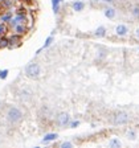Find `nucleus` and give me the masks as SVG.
Listing matches in <instances>:
<instances>
[{"label": "nucleus", "instance_id": "1", "mask_svg": "<svg viewBox=\"0 0 139 148\" xmlns=\"http://www.w3.org/2000/svg\"><path fill=\"white\" fill-rule=\"evenodd\" d=\"M25 75L28 78H39L41 75V68L40 65L36 64V62H32V64H28L25 66Z\"/></svg>", "mask_w": 139, "mask_h": 148}, {"label": "nucleus", "instance_id": "2", "mask_svg": "<svg viewBox=\"0 0 139 148\" xmlns=\"http://www.w3.org/2000/svg\"><path fill=\"white\" fill-rule=\"evenodd\" d=\"M7 118L11 123H19L23 119V112L17 107H9L8 112H7Z\"/></svg>", "mask_w": 139, "mask_h": 148}, {"label": "nucleus", "instance_id": "3", "mask_svg": "<svg viewBox=\"0 0 139 148\" xmlns=\"http://www.w3.org/2000/svg\"><path fill=\"white\" fill-rule=\"evenodd\" d=\"M130 120V115L125 111H119V112H115L114 116H113V123L115 126H123V124L129 123Z\"/></svg>", "mask_w": 139, "mask_h": 148}, {"label": "nucleus", "instance_id": "4", "mask_svg": "<svg viewBox=\"0 0 139 148\" xmlns=\"http://www.w3.org/2000/svg\"><path fill=\"white\" fill-rule=\"evenodd\" d=\"M56 122H57V124H58L60 127H66L69 126V123H70V116H69V114H66V112H60L57 116H56Z\"/></svg>", "mask_w": 139, "mask_h": 148}, {"label": "nucleus", "instance_id": "5", "mask_svg": "<svg viewBox=\"0 0 139 148\" xmlns=\"http://www.w3.org/2000/svg\"><path fill=\"white\" fill-rule=\"evenodd\" d=\"M20 45H21V34L15 33L13 36L9 37V46L8 48L13 49V48H17V46H20Z\"/></svg>", "mask_w": 139, "mask_h": 148}, {"label": "nucleus", "instance_id": "6", "mask_svg": "<svg viewBox=\"0 0 139 148\" xmlns=\"http://www.w3.org/2000/svg\"><path fill=\"white\" fill-rule=\"evenodd\" d=\"M72 8H73V11H76V12H81V11H83V8H85V3L80 1V0H76L74 3H72Z\"/></svg>", "mask_w": 139, "mask_h": 148}, {"label": "nucleus", "instance_id": "7", "mask_svg": "<svg viewBox=\"0 0 139 148\" xmlns=\"http://www.w3.org/2000/svg\"><path fill=\"white\" fill-rule=\"evenodd\" d=\"M115 32H117L118 36H126L127 32H129V28L123 24H119L117 28H115Z\"/></svg>", "mask_w": 139, "mask_h": 148}, {"label": "nucleus", "instance_id": "8", "mask_svg": "<svg viewBox=\"0 0 139 148\" xmlns=\"http://www.w3.org/2000/svg\"><path fill=\"white\" fill-rule=\"evenodd\" d=\"M53 41H54V38H53V36H49V37H48V38H46V40H45V44H44V45L41 46L40 49H39V50H37V52H36V54H40V52H41V50L46 49V48H49V46L52 45V42H53Z\"/></svg>", "mask_w": 139, "mask_h": 148}, {"label": "nucleus", "instance_id": "9", "mask_svg": "<svg viewBox=\"0 0 139 148\" xmlns=\"http://www.w3.org/2000/svg\"><path fill=\"white\" fill-rule=\"evenodd\" d=\"M57 138H58V135H57V134H46V135L44 136V139H43V143L53 142V140H56Z\"/></svg>", "mask_w": 139, "mask_h": 148}, {"label": "nucleus", "instance_id": "10", "mask_svg": "<svg viewBox=\"0 0 139 148\" xmlns=\"http://www.w3.org/2000/svg\"><path fill=\"white\" fill-rule=\"evenodd\" d=\"M25 32H27V27H25L24 24H17L15 27V33L17 34H24Z\"/></svg>", "mask_w": 139, "mask_h": 148}, {"label": "nucleus", "instance_id": "11", "mask_svg": "<svg viewBox=\"0 0 139 148\" xmlns=\"http://www.w3.org/2000/svg\"><path fill=\"white\" fill-rule=\"evenodd\" d=\"M62 0H52V9L54 13L60 12V4H61Z\"/></svg>", "mask_w": 139, "mask_h": 148}, {"label": "nucleus", "instance_id": "12", "mask_svg": "<svg viewBox=\"0 0 139 148\" xmlns=\"http://www.w3.org/2000/svg\"><path fill=\"white\" fill-rule=\"evenodd\" d=\"M115 15H117V12H115L114 8H106L105 9V16L107 18H114Z\"/></svg>", "mask_w": 139, "mask_h": 148}, {"label": "nucleus", "instance_id": "13", "mask_svg": "<svg viewBox=\"0 0 139 148\" xmlns=\"http://www.w3.org/2000/svg\"><path fill=\"white\" fill-rule=\"evenodd\" d=\"M9 46V38H7V37H0V49H6V48H8Z\"/></svg>", "mask_w": 139, "mask_h": 148}, {"label": "nucleus", "instance_id": "14", "mask_svg": "<svg viewBox=\"0 0 139 148\" xmlns=\"http://www.w3.org/2000/svg\"><path fill=\"white\" fill-rule=\"evenodd\" d=\"M11 18H12V13L7 12V13H4V15L0 16V21H1V23H9V20H11Z\"/></svg>", "mask_w": 139, "mask_h": 148}, {"label": "nucleus", "instance_id": "15", "mask_svg": "<svg viewBox=\"0 0 139 148\" xmlns=\"http://www.w3.org/2000/svg\"><path fill=\"white\" fill-rule=\"evenodd\" d=\"M109 145H110L111 148H119L120 145H122V143L119 142V140H118V139H111L110 142H109Z\"/></svg>", "mask_w": 139, "mask_h": 148}, {"label": "nucleus", "instance_id": "16", "mask_svg": "<svg viewBox=\"0 0 139 148\" xmlns=\"http://www.w3.org/2000/svg\"><path fill=\"white\" fill-rule=\"evenodd\" d=\"M32 95V92L29 91V90H23V91H20V98L24 99V101H27V99H29Z\"/></svg>", "mask_w": 139, "mask_h": 148}, {"label": "nucleus", "instance_id": "17", "mask_svg": "<svg viewBox=\"0 0 139 148\" xmlns=\"http://www.w3.org/2000/svg\"><path fill=\"white\" fill-rule=\"evenodd\" d=\"M15 20L17 21V24H25V21H27V15H16Z\"/></svg>", "mask_w": 139, "mask_h": 148}, {"label": "nucleus", "instance_id": "18", "mask_svg": "<svg viewBox=\"0 0 139 148\" xmlns=\"http://www.w3.org/2000/svg\"><path fill=\"white\" fill-rule=\"evenodd\" d=\"M105 34H106V28L105 27L97 28V31H96V36L97 37H103Z\"/></svg>", "mask_w": 139, "mask_h": 148}, {"label": "nucleus", "instance_id": "19", "mask_svg": "<svg viewBox=\"0 0 139 148\" xmlns=\"http://www.w3.org/2000/svg\"><path fill=\"white\" fill-rule=\"evenodd\" d=\"M8 32V27L4 23H0V37L6 36V33Z\"/></svg>", "mask_w": 139, "mask_h": 148}, {"label": "nucleus", "instance_id": "20", "mask_svg": "<svg viewBox=\"0 0 139 148\" xmlns=\"http://www.w3.org/2000/svg\"><path fill=\"white\" fill-rule=\"evenodd\" d=\"M1 4H3V8L9 9L13 5V0H3V1H1Z\"/></svg>", "mask_w": 139, "mask_h": 148}, {"label": "nucleus", "instance_id": "21", "mask_svg": "<svg viewBox=\"0 0 139 148\" xmlns=\"http://www.w3.org/2000/svg\"><path fill=\"white\" fill-rule=\"evenodd\" d=\"M8 69H4V70H0V79H6L8 77Z\"/></svg>", "mask_w": 139, "mask_h": 148}, {"label": "nucleus", "instance_id": "22", "mask_svg": "<svg viewBox=\"0 0 139 148\" xmlns=\"http://www.w3.org/2000/svg\"><path fill=\"white\" fill-rule=\"evenodd\" d=\"M60 147H61V148H70V147H73V144H72V143H69V142H64V143H61V144H60Z\"/></svg>", "mask_w": 139, "mask_h": 148}, {"label": "nucleus", "instance_id": "23", "mask_svg": "<svg viewBox=\"0 0 139 148\" xmlns=\"http://www.w3.org/2000/svg\"><path fill=\"white\" fill-rule=\"evenodd\" d=\"M131 13H133L134 17H139V7H135V8L131 11Z\"/></svg>", "mask_w": 139, "mask_h": 148}, {"label": "nucleus", "instance_id": "24", "mask_svg": "<svg viewBox=\"0 0 139 148\" xmlns=\"http://www.w3.org/2000/svg\"><path fill=\"white\" fill-rule=\"evenodd\" d=\"M69 126H70V128H76V127L80 126V122H78V120H74V122H70V123H69Z\"/></svg>", "mask_w": 139, "mask_h": 148}, {"label": "nucleus", "instance_id": "25", "mask_svg": "<svg viewBox=\"0 0 139 148\" xmlns=\"http://www.w3.org/2000/svg\"><path fill=\"white\" fill-rule=\"evenodd\" d=\"M16 15H25V8H19L16 11Z\"/></svg>", "mask_w": 139, "mask_h": 148}, {"label": "nucleus", "instance_id": "26", "mask_svg": "<svg viewBox=\"0 0 139 148\" xmlns=\"http://www.w3.org/2000/svg\"><path fill=\"white\" fill-rule=\"evenodd\" d=\"M127 136H129L130 139H135V134H134L133 131H131V132H129V134H127Z\"/></svg>", "mask_w": 139, "mask_h": 148}, {"label": "nucleus", "instance_id": "27", "mask_svg": "<svg viewBox=\"0 0 139 148\" xmlns=\"http://www.w3.org/2000/svg\"><path fill=\"white\" fill-rule=\"evenodd\" d=\"M135 36L139 38V28H138V29H136V32H135Z\"/></svg>", "mask_w": 139, "mask_h": 148}, {"label": "nucleus", "instance_id": "28", "mask_svg": "<svg viewBox=\"0 0 139 148\" xmlns=\"http://www.w3.org/2000/svg\"><path fill=\"white\" fill-rule=\"evenodd\" d=\"M102 1H106V3H111V1H114V0H102Z\"/></svg>", "mask_w": 139, "mask_h": 148}, {"label": "nucleus", "instance_id": "29", "mask_svg": "<svg viewBox=\"0 0 139 148\" xmlns=\"http://www.w3.org/2000/svg\"><path fill=\"white\" fill-rule=\"evenodd\" d=\"M94 1H98V0H94Z\"/></svg>", "mask_w": 139, "mask_h": 148}, {"label": "nucleus", "instance_id": "30", "mask_svg": "<svg viewBox=\"0 0 139 148\" xmlns=\"http://www.w3.org/2000/svg\"><path fill=\"white\" fill-rule=\"evenodd\" d=\"M13 1H17V0H13Z\"/></svg>", "mask_w": 139, "mask_h": 148}]
</instances>
